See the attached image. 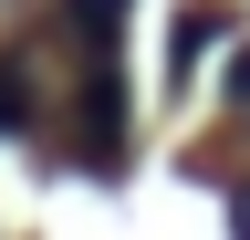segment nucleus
Instances as JSON below:
<instances>
[{
	"label": "nucleus",
	"mask_w": 250,
	"mask_h": 240,
	"mask_svg": "<svg viewBox=\"0 0 250 240\" xmlns=\"http://www.w3.org/2000/svg\"><path fill=\"white\" fill-rule=\"evenodd\" d=\"M229 240H250V177L229 188Z\"/></svg>",
	"instance_id": "2"
},
{
	"label": "nucleus",
	"mask_w": 250,
	"mask_h": 240,
	"mask_svg": "<svg viewBox=\"0 0 250 240\" xmlns=\"http://www.w3.org/2000/svg\"><path fill=\"white\" fill-rule=\"evenodd\" d=\"M11 126H31V73L0 63V136H11Z\"/></svg>",
	"instance_id": "1"
}]
</instances>
